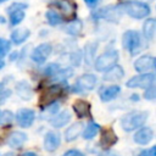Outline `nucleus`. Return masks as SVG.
<instances>
[{
  "label": "nucleus",
  "instance_id": "obj_1",
  "mask_svg": "<svg viewBox=\"0 0 156 156\" xmlns=\"http://www.w3.org/2000/svg\"><path fill=\"white\" fill-rule=\"evenodd\" d=\"M147 116L149 113L146 111H130L121 118V127L124 132H133L144 126V123L147 119Z\"/></svg>",
  "mask_w": 156,
  "mask_h": 156
},
{
  "label": "nucleus",
  "instance_id": "obj_2",
  "mask_svg": "<svg viewBox=\"0 0 156 156\" xmlns=\"http://www.w3.org/2000/svg\"><path fill=\"white\" fill-rule=\"evenodd\" d=\"M118 7L121 9V11H124L128 16L135 20H141L150 15V6L143 1H126Z\"/></svg>",
  "mask_w": 156,
  "mask_h": 156
},
{
  "label": "nucleus",
  "instance_id": "obj_3",
  "mask_svg": "<svg viewBox=\"0 0 156 156\" xmlns=\"http://www.w3.org/2000/svg\"><path fill=\"white\" fill-rule=\"evenodd\" d=\"M122 45L126 50L129 51V54L132 56L136 55L138 52H140L141 48H143V39L139 32L129 29L127 32H124L123 37H122Z\"/></svg>",
  "mask_w": 156,
  "mask_h": 156
},
{
  "label": "nucleus",
  "instance_id": "obj_4",
  "mask_svg": "<svg viewBox=\"0 0 156 156\" xmlns=\"http://www.w3.org/2000/svg\"><path fill=\"white\" fill-rule=\"evenodd\" d=\"M118 57L119 55L117 50L115 49L107 50L94 60V67L98 72H105L118 62Z\"/></svg>",
  "mask_w": 156,
  "mask_h": 156
},
{
  "label": "nucleus",
  "instance_id": "obj_5",
  "mask_svg": "<svg viewBox=\"0 0 156 156\" xmlns=\"http://www.w3.org/2000/svg\"><path fill=\"white\" fill-rule=\"evenodd\" d=\"M66 88V82H58L55 84H51L49 87H46L40 95V104H43L44 106L55 101L57 98H60Z\"/></svg>",
  "mask_w": 156,
  "mask_h": 156
},
{
  "label": "nucleus",
  "instance_id": "obj_6",
  "mask_svg": "<svg viewBox=\"0 0 156 156\" xmlns=\"http://www.w3.org/2000/svg\"><path fill=\"white\" fill-rule=\"evenodd\" d=\"M96 83H98V78H96L95 74L84 73L80 77H78L76 83L72 85V91L79 93V94H83L85 91H90V90H93L95 88Z\"/></svg>",
  "mask_w": 156,
  "mask_h": 156
},
{
  "label": "nucleus",
  "instance_id": "obj_7",
  "mask_svg": "<svg viewBox=\"0 0 156 156\" xmlns=\"http://www.w3.org/2000/svg\"><path fill=\"white\" fill-rule=\"evenodd\" d=\"M154 80H155V74L154 73L144 72V73H140V74L134 76L130 79H128L127 83H126V85L128 88H130V89H135V88L145 89L149 85L154 84Z\"/></svg>",
  "mask_w": 156,
  "mask_h": 156
},
{
  "label": "nucleus",
  "instance_id": "obj_8",
  "mask_svg": "<svg viewBox=\"0 0 156 156\" xmlns=\"http://www.w3.org/2000/svg\"><path fill=\"white\" fill-rule=\"evenodd\" d=\"M51 52H52V45L49 43H43L33 49V51L30 54V58L35 63L41 65L48 60V57L51 55Z\"/></svg>",
  "mask_w": 156,
  "mask_h": 156
},
{
  "label": "nucleus",
  "instance_id": "obj_9",
  "mask_svg": "<svg viewBox=\"0 0 156 156\" xmlns=\"http://www.w3.org/2000/svg\"><path fill=\"white\" fill-rule=\"evenodd\" d=\"M15 117H16V121L20 124V127H22V128H29L34 123L35 112L32 108L23 107V108H20L16 112V116Z\"/></svg>",
  "mask_w": 156,
  "mask_h": 156
},
{
  "label": "nucleus",
  "instance_id": "obj_10",
  "mask_svg": "<svg viewBox=\"0 0 156 156\" xmlns=\"http://www.w3.org/2000/svg\"><path fill=\"white\" fill-rule=\"evenodd\" d=\"M121 9L118 6H106V7H102L100 10H98L96 12H94L93 17L95 20L98 18H104V20H108V21H118L119 16H121Z\"/></svg>",
  "mask_w": 156,
  "mask_h": 156
},
{
  "label": "nucleus",
  "instance_id": "obj_11",
  "mask_svg": "<svg viewBox=\"0 0 156 156\" xmlns=\"http://www.w3.org/2000/svg\"><path fill=\"white\" fill-rule=\"evenodd\" d=\"M155 68V57L151 55H143L134 61V69L139 73L149 72Z\"/></svg>",
  "mask_w": 156,
  "mask_h": 156
},
{
  "label": "nucleus",
  "instance_id": "obj_12",
  "mask_svg": "<svg viewBox=\"0 0 156 156\" xmlns=\"http://www.w3.org/2000/svg\"><path fill=\"white\" fill-rule=\"evenodd\" d=\"M154 139V130L150 127H140L133 135L134 143L139 145H147Z\"/></svg>",
  "mask_w": 156,
  "mask_h": 156
},
{
  "label": "nucleus",
  "instance_id": "obj_13",
  "mask_svg": "<svg viewBox=\"0 0 156 156\" xmlns=\"http://www.w3.org/2000/svg\"><path fill=\"white\" fill-rule=\"evenodd\" d=\"M61 144V135L57 132H48L44 136V149L49 152H54Z\"/></svg>",
  "mask_w": 156,
  "mask_h": 156
},
{
  "label": "nucleus",
  "instance_id": "obj_14",
  "mask_svg": "<svg viewBox=\"0 0 156 156\" xmlns=\"http://www.w3.org/2000/svg\"><path fill=\"white\" fill-rule=\"evenodd\" d=\"M118 141V136L115 133V130L112 128H107L104 129L101 132V136H100V146L105 150L110 149L111 146H113Z\"/></svg>",
  "mask_w": 156,
  "mask_h": 156
},
{
  "label": "nucleus",
  "instance_id": "obj_15",
  "mask_svg": "<svg viewBox=\"0 0 156 156\" xmlns=\"http://www.w3.org/2000/svg\"><path fill=\"white\" fill-rule=\"evenodd\" d=\"M72 107H73V111L76 112V115H77L78 118H88V117L91 116L90 115L91 107H90V104L87 100L78 99V100H76L73 102Z\"/></svg>",
  "mask_w": 156,
  "mask_h": 156
},
{
  "label": "nucleus",
  "instance_id": "obj_16",
  "mask_svg": "<svg viewBox=\"0 0 156 156\" xmlns=\"http://www.w3.org/2000/svg\"><path fill=\"white\" fill-rule=\"evenodd\" d=\"M123 77H124V71H123L122 66L116 63L115 66H112L111 68H108L107 71L104 72L102 79L105 82H117V80H121Z\"/></svg>",
  "mask_w": 156,
  "mask_h": 156
},
{
  "label": "nucleus",
  "instance_id": "obj_17",
  "mask_svg": "<svg viewBox=\"0 0 156 156\" xmlns=\"http://www.w3.org/2000/svg\"><path fill=\"white\" fill-rule=\"evenodd\" d=\"M121 93L119 85H110V87H102L99 90V96L102 102H108L113 100L118 94Z\"/></svg>",
  "mask_w": 156,
  "mask_h": 156
},
{
  "label": "nucleus",
  "instance_id": "obj_18",
  "mask_svg": "<svg viewBox=\"0 0 156 156\" xmlns=\"http://www.w3.org/2000/svg\"><path fill=\"white\" fill-rule=\"evenodd\" d=\"M71 112L68 110H63L61 112H57L51 119H50V124L51 127L58 129L61 127H65L69 121H71Z\"/></svg>",
  "mask_w": 156,
  "mask_h": 156
},
{
  "label": "nucleus",
  "instance_id": "obj_19",
  "mask_svg": "<svg viewBox=\"0 0 156 156\" xmlns=\"http://www.w3.org/2000/svg\"><path fill=\"white\" fill-rule=\"evenodd\" d=\"M15 89H16V93L17 95L22 99V100H30L32 96H33V89L32 87L29 85V83H27L26 80H21L18 83H16L15 85Z\"/></svg>",
  "mask_w": 156,
  "mask_h": 156
},
{
  "label": "nucleus",
  "instance_id": "obj_20",
  "mask_svg": "<svg viewBox=\"0 0 156 156\" xmlns=\"http://www.w3.org/2000/svg\"><path fill=\"white\" fill-rule=\"evenodd\" d=\"M26 140H27V134L20 130H15L10 133V135L7 136V144L13 149L22 146L26 143Z\"/></svg>",
  "mask_w": 156,
  "mask_h": 156
},
{
  "label": "nucleus",
  "instance_id": "obj_21",
  "mask_svg": "<svg viewBox=\"0 0 156 156\" xmlns=\"http://www.w3.org/2000/svg\"><path fill=\"white\" fill-rule=\"evenodd\" d=\"M52 4H54L62 13L68 15V16L74 15V12H76V10H77V6H76V4H74L72 0H55Z\"/></svg>",
  "mask_w": 156,
  "mask_h": 156
},
{
  "label": "nucleus",
  "instance_id": "obj_22",
  "mask_svg": "<svg viewBox=\"0 0 156 156\" xmlns=\"http://www.w3.org/2000/svg\"><path fill=\"white\" fill-rule=\"evenodd\" d=\"M83 130V123L82 122H76L73 124H71L66 130H65V140L66 141H73L78 138V135L82 133Z\"/></svg>",
  "mask_w": 156,
  "mask_h": 156
},
{
  "label": "nucleus",
  "instance_id": "obj_23",
  "mask_svg": "<svg viewBox=\"0 0 156 156\" xmlns=\"http://www.w3.org/2000/svg\"><path fill=\"white\" fill-rule=\"evenodd\" d=\"M29 35H30L29 29L26 28V27H21V28L15 29V30L11 33V41H12L13 44H16V45H20V44L24 43V41L28 39Z\"/></svg>",
  "mask_w": 156,
  "mask_h": 156
},
{
  "label": "nucleus",
  "instance_id": "obj_24",
  "mask_svg": "<svg viewBox=\"0 0 156 156\" xmlns=\"http://www.w3.org/2000/svg\"><path fill=\"white\" fill-rule=\"evenodd\" d=\"M155 30H156V20L147 18L143 24V34H144L145 39L152 40L155 37Z\"/></svg>",
  "mask_w": 156,
  "mask_h": 156
},
{
  "label": "nucleus",
  "instance_id": "obj_25",
  "mask_svg": "<svg viewBox=\"0 0 156 156\" xmlns=\"http://www.w3.org/2000/svg\"><path fill=\"white\" fill-rule=\"evenodd\" d=\"M100 129H101V127H100L99 123H96V122H94V121H90V122L84 127V129L82 130L83 138H84L85 140H90V139H93V138L98 134V132H99Z\"/></svg>",
  "mask_w": 156,
  "mask_h": 156
},
{
  "label": "nucleus",
  "instance_id": "obj_26",
  "mask_svg": "<svg viewBox=\"0 0 156 156\" xmlns=\"http://www.w3.org/2000/svg\"><path fill=\"white\" fill-rule=\"evenodd\" d=\"M58 108H60V102L57 101H52L48 105H45V107H43V111H41V118L46 119L49 117H54L57 112H58Z\"/></svg>",
  "mask_w": 156,
  "mask_h": 156
},
{
  "label": "nucleus",
  "instance_id": "obj_27",
  "mask_svg": "<svg viewBox=\"0 0 156 156\" xmlns=\"http://www.w3.org/2000/svg\"><path fill=\"white\" fill-rule=\"evenodd\" d=\"M82 29H83V23L80 20H74L72 22H69L66 27V32L67 34L72 35V37H76V35H79L82 33Z\"/></svg>",
  "mask_w": 156,
  "mask_h": 156
},
{
  "label": "nucleus",
  "instance_id": "obj_28",
  "mask_svg": "<svg viewBox=\"0 0 156 156\" xmlns=\"http://www.w3.org/2000/svg\"><path fill=\"white\" fill-rule=\"evenodd\" d=\"M96 48H98V44L96 43H88L85 45V54H84V57H85V61L88 65H91L95 60V52H96Z\"/></svg>",
  "mask_w": 156,
  "mask_h": 156
},
{
  "label": "nucleus",
  "instance_id": "obj_29",
  "mask_svg": "<svg viewBox=\"0 0 156 156\" xmlns=\"http://www.w3.org/2000/svg\"><path fill=\"white\" fill-rule=\"evenodd\" d=\"M45 18H46V21L49 22L50 26H57L62 22L61 15L55 10H48L46 13H45Z\"/></svg>",
  "mask_w": 156,
  "mask_h": 156
},
{
  "label": "nucleus",
  "instance_id": "obj_30",
  "mask_svg": "<svg viewBox=\"0 0 156 156\" xmlns=\"http://www.w3.org/2000/svg\"><path fill=\"white\" fill-rule=\"evenodd\" d=\"M24 18V11L22 9H17L10 12V23L11 26H17L20 24Z\"/></svg>",
  "mask_w": 156,
  "mask_h": 156
},
{
  "label": "nucleus",
  "instance_id": "obj_31",
  "mask_svg": "<svg viewBox=\"0 0 156 156\" xmlns=\"http://www.w3.org/2000/svg\"><path fill=\"white\" fill-rule=\"evenodd\" d=\"M60 69H61L60 65H57V63H55V62H51V63H49V65H46V66L44 67L43 73H44V76H45V77L52 78V77H54V76H55Z\"/></svg>",
  "mask_w": 156,
  "mask_h": 156
},
{
  "label": "nucleus",
  "instance_id": "obj_32",
  "mask_svg": "<svg viewBox=\"0 0 156 156\" xmlns=\"http://www.w3.org/2000/svg\"><path fill=\"white\" fill-rule=\"evenodd\" d=\"M13 113L9 110H5L2 112H0V126H7L11 124L12 119H13Z\"/></svg>",
  "mask_w": 156,
  "mask_h": 156
},
{
  "label": "nucleus",
  "instance_id": "obj_33",
  "mask_svg": "<svg viewBox=\"0 0 156 156\" xmlns=\"http://www.w3.org/2000/svg\"><path fill=\"white\" fill-rule=\"evenodd\" d=\"M82 58H83V55L79 50H76L69 55V61L73 66H79L82 62Z\"/></svg>",
  "mask_w": 156,
  "mask_h": 156
},
{
  "label": "nucleus",
  "instance_id": "obj_34",
  "mask_svg": "<svg viewBox=\"0 0 156 156\" xmlns=\"http://www.w3.org/2000/svg\"><path fill=\"white\" fill-rule=\"evenodd\" d=\"M11 49V43L6 39L0 38V57H4Z\"/></svg>",
  "mask_w": 156,
  "mask_h": 156
},
{
  "label": "nucleus",
  "instance_id": "obj_35",
  "mask_svg": "<svg viewBox=\"0 0 156 156\" xmlns=\"http://www.w3.org/2000/svg\"><path fill=\"white\" fill-rule=\"evenodd\" d=\"M145 89H146V90L144 91V99L150 100V101L155 100V98H156V89H155L154 84L149 85V87H147V88H145Z\"/></svg>",
  "mask_w": 156,
  "mask_h": 156
},
{
  "label": "nucleus",
  "instance_id": "obj_36",
  "mask_svg": "<svg viewBox=\"0 0 156 156\" xmlns=\"http://www.w3.org/2000/svg\"><path fill=\"white\" fill-rule=\"evenodd\" d=\"M61 156H84V154L78 149H71V150H67L66 152H63Z\"/></svg>",
  "mask_w": 156,
  "mask_h": 156
},
{
  "label": "nucleus",
  "instance_id": "obj_37",
  "mask_svg": "<svg viewBox=\"0 0 156 156\" xmlns=\"http://www.w3.org/2000/svg\"><path fill=\"white\" fill-rule=\"evenodd\" d=\"M155 151H156V146H151L150 149L141 150L138 156H155Z\"/></svg>",
  "mask_w": 156,
  "mask_h": 156
},
{
  "label": "nucleus",
  "instance_id": "obj_38",
  "mask_svg": "<svg viewBox=\"0 0 156 156\" xmlns=\"http://www.w3.org/2000/svg\"><path fill=\"white\" fill-rule=\"evenodd\" d=\"M28 7V5L27 4H13V5H11L9 9H7V11L9 12H11V11H13V10H17V9H22V10H24V9H27Z\"/></svg>",
  "mask_w": 156,
  "mask_h": 156
},
{
  "label": "nucleus",
  "instance_id": "obj_39",
  "mask_svg": "<svg viewBox=\"0 0 156 156\" xmlns=\"http://www.w3.org/2000/svg\"><path fill=\"white\" fill-rule=\"evenodd\" d=\"M100 0H84V2L87 4V6L89 7H95L98 4H99Z\"/></svg>",
  "mask_w": 156,
  "mask_h": 156
},
{
  "label": "nucleus",
  "instance_id": "obj_40",
  "mask_svg": "<svg viewBox=\"0 0 156 156\" xmlns=\"http://www.w3.org/2000/svg\"><path fill=\"white\" fill-rule=\"evenodd\" d=\"M21 156H39L37 152H34V151H26V152H23Z\"/></svg>",
  "mask_w": 156,
  "mask_h": 156
},
{
  "label": "nucleus",
  "instance_id": "obj_41",
  "mask_svg": "<svg viewBox=\"0 0 156 156\" xmlns=\"http://www.w3.org/2000/svg\"><path fill=\"white\" fill-rule=\"evenodd\" d=\"M17 56H18V52H17V51H13V52L10 55V61H15V60L17 58Z\"/></svg>",
  "mask_w": 156,
  "mask_h": 156
},
{
  "label": "nucleus",
  "instance_id": "obj_42",
  "mask_svg": "<svg viewBox=\"0 0 156 156\" xmlns=\"http://www.w3.org/2000/svg\"><path fill=\"white\" fill-rule=\"evenodd\" d=\"M132 100H133V101H135V100L138 101V100H139V95H138V94H134V95H132Z\"/></svg>",
  "mask_w": 156,
  "mask_h": 156
},
{
  "label": "nucleus",
  "instance_id": "obj_43",
  "mask_svg": "<svg viewBox=\"0 0 156 156\" xmlns=\"http://www.w3.org/2000/svg\"><path fill=\"white\" fill-rule=\"evenodd\" d=\"M4 66H5V61L2 60V57H0V69L4 68Z\"/></svg>",
  "mask_w": 156,
  "mask_h": 156
},
{
  "label": "nucleus",
  "instance_id": "obj_44",
  "mask_svg": "<svg viewBox=\"0 0 156 156\" xmlns=\"http://www.w3.org/2000/svg\"><path fill=\"white\" fill-rule=\"evenodd\" d=\"M4 1H6V0H0V2H4Z\"/></svg>",
  "mask_w": 156,
  "mask_h": 156
},
{
  "label": "nucleus",
  "instance_id": "obj_45",
  "mask_svg": "<svg viewBox=\"0 0 156 156\" xmlns=\"http://www.w3.org/2000/svg\"><path fill=\"white\" fill-rule=\"evenodd\" d=\"M5 156H10V155H5Z\"/></svg>",
  "mask_w": 156,
  "mask_h": 156
}]
</instances>
